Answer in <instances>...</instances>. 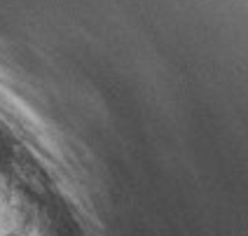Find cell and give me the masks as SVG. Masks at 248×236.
<instances>
[{
	"label": "cell",
	"instance_id": "cell-1",
	"mask_svg": "<svg viewBox=\"0 0 248 236\" xmlns=\"http://www.w3.org/2000/svg\"><path fill=\"white\" fill-rule=\"evenodd\" d=\"M5 236H24V234H19V232H7Z\"/></svg>",
	"mask_w": 248,
	"mask_h": 236
}]
</instances>
